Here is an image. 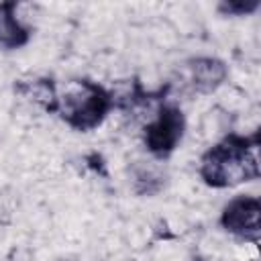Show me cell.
Masks as SVG:
<instances>
[{"label":"cell","mask_w":261,"mask_h":261,"mask_svg":"<svg viewBox=\"0 0 261 261\" xmlns=\"http://www.w3.org/2000/svg\"><path fill=\"white\" fill-rule=\"evenodd\" d=\"M31 31L16 16V2L0 4V49H20L29 43Z\"/></svg>","instance_id":"8992f818"},{"label":"cell","mask_w":261,"mask_h":261,"mask_svg":"<svg viewBox=\"0 0 261 261\" xmlns=\"http://www.w3.org/2000/svg\"><path fill=\"white\" fill-rule=\"evenodd\" d=\"M259 216H261L259 198H255V196H237L222 208L220 226L228 234L257 245L259 234H261Z\"/></svg>","instance_id":"277c9868"},{"label":"cell","mask_w":261,"mask_h":261,"mask_svg":"<svg viewBox=\"0 0 261 261\" xmlns=\"http://www.w3.org/2000/svg\"><path fill=\"white\" fill-rule=\"evenodd\" d=\"M259 133H230L212 145L200 159V177L210 188H234L259 177Z\"/></svg>","instance_id":"6da1fadb"},{"label":"cell","mask_w":261,"mask_h":261,"mask_svg":"<svg viewBox=\"0 0 261 261\" xmlns=\"http://www.w3.org/2000/svg\"><path fill=\"white\" fill-rule=\"evenodd\" d=\"M228 75V67L224 61L216 57H194L186 61V80L192 86V90L200 94H210Z\"/></svg>","instance_id":"5b68a950"},{"label":"cell","mask_w":261,"mask_h":261,"mask_svg":"<svg viewBox=\"0 0 261 261\" xmlns=\"http://www.w3.org/2000/svg\"><path fill=\"white\" fill-rule=\"evenodd\" d=\"M259 8V0H224L218 4L222 16H247Z\"/></svg>","instance_id":"52a82bcc"},{"label":"cell","mask_w":261,"mask_h":261,"mask_svg":"<svg viewBox=\"0 0 261 261\" xmlns=\"http://www.w3.org/2000/svg\"><path fill=\"white\" fill-rule=\"evenodd\" d=\"M186 133V116L175 104H161L157 116L145 126L143 141L147 151L157 159H167Z\"/></svg>","instance_id":"3957f363"},{"label":"cell","mask_w":261,"mask_h":261,"mask_svg":"<svg viewBox=\"0 0 261 261\" xmlns=\"http://www.w3.org/2000/svg\"><path fill=\"white\" fill-rule=\"evenodd\" d=\"M114 108V96L102 84L88 77L71 80L63 94H57L55 114L77 133H90L98 128L108 112Z\"/></svg>","instance_id":"7a4b0ae2"}]
</instances>
